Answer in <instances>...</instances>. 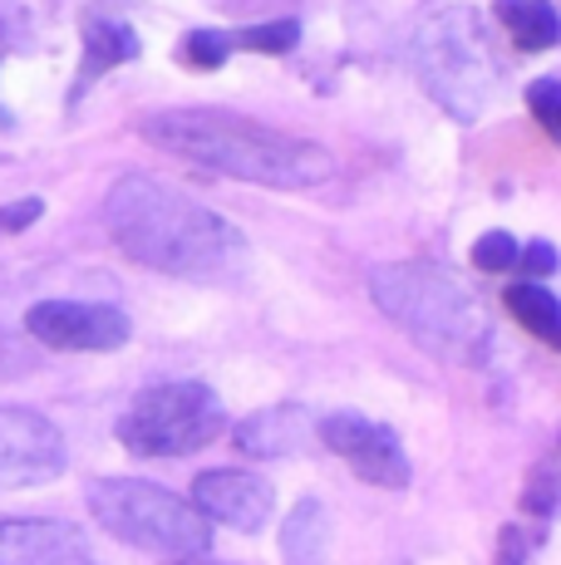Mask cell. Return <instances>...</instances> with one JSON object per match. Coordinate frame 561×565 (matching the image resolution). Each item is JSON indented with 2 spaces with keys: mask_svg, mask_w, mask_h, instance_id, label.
<instances>
[{
  "mask_svg": "<svg viewBox=\"0 0 561 565\" xmlns=\"http://www.w3.org/2000/svg\"><path fill=\"white\" fill-rule=\"evenodd\" d=\"M370 290L399 330H409L419 344H428L444 360L478 364L488 354V344H493L488 315L473 300V290L458 276H448V270L424 266V260H414V266H384V270H374Z\"/></svg>",
  "mask_w": 561,
  "mask_h": 565,
  "instance_id": "obj_3",
  "label": "cell"
},
{
  "mask_svg": "<svg viewBox=\"0 0 561 565\" xmlns=\"http://www.w3.org/2000/svg\"><path fill=\"white\" fill-rule=\"evenodd\" d=\"M310 413L300 404H280V408H262L236 428V448L252 452V458H290V452L310 448Z\"/></svg>",
  "mask_w": 561,
  "mask_h": 565,
  "instance_id": "obj_11",
  "label": "cell"
},
{
  "mask_svg": "<svg viewBox=\"0 0 561 565\" xmlns=\"http://www.w3.org/2000/svg\"><path fill=\"white\" fill-rule=\"evenodd\" d=\"M25 330L50 350H118L128 340V315L89 300H40L25 315Z\"/></svg>",
  "mask_w": 561,
  "mask_h": 565,
  "instance_id": "obj_8",
  "label": "cell"
},
{
  "mask_svg": "<svg viewBox=\"0 0 561 565\" xmlns=\"http://www.w3.org/2000/svg\"><path fill=\"white\" fill-rule=\"evenodd\" d=\"M192 507H198L208 521H222L232 531H262L272 521V507H276V492L266 477L256 472H202L192 482Z\"/></svg>",
  "mask_w": 561,
  "mask_h": 565,
  "instance_id": "obj_9",
  "label": "cell"
},
{
  "mask_svg": "<svg viewBox=\"0 0 561 565\" xmlns=\"http://www.w3.org/2000/svg\"><path fill=\"white\" fill-rule=\"evenodd\" d=\"M138 134L163 153L202 162L226 178L262 182V188H316L336 172V158L320 143L252 124L242 114H222V108H163L144 118Z\"/></svg>",
  "mask_w": 561,
  "mask_h": 565,
  "instance_id": "obj_2",
  "label": "cell"
},
{
  "mask_svg": "<svg viewBox=\"0 0 561 565\" xmlns=\"http://www.w3.org/2000/svg\"><path fill=\"white\" fill-rule=\"evenodd\" d=\"M0 565H89L74 521H0Z\"/></svg>",
  "mask_w": 561,
  "mask_h": 565,
  "instance_id": "obj_10",
  "label": "cell"
},
{
  "mask_svg": "<svg viewBox=\"0 0 561 565\" xmlns=\"http://www.w3.org/2000/svg\"><path fill=\"white\" fill-rule=\"evenodd\" d=\"M138 54V35L124 25V20H89L84 25V64H80V89L94 84L104 70L114 64H128ZM74 89V94H80Z\"/></svg>",
  "mask_w": 561,
  "mask_h": 565,
  "instance_id": "obj_12",
  "label": "cell"
},
{
  "mask_svg": "<svg viewBox=\"0 0 561 565\" xmlns=\"http://www.w3.org/2000/svg\"><path fill=\"white\" fill-rule=\"evenodd\" d=\"M502 300H507V310L527 324V330L542 334L547 344H557L561 350V300L552 296V290H542L537 280H517V286H507Z\"/></svg>",
  "mask_w": 561,
  "mask_h": 565,
  "instance_id": "obj_15",
  "label": "cell"
},
{
  "mask_svg": "<svg viewBox=\"0 0 561 565\" xmlns=\"http://www.w3.org/2000/svg\"><path fill=\"white\" fill-rule=\"evenodd\" d=\"M320 443L340 452L364 482L374 487H409V452L394 438V428L364 418V413H330L320 423Z\"/></svg>",
  "mask_w": 561,
  "mask_h": 565,
  "instance_id": "obj_7",
  "label": "cell"
},
{
  "mask_svg": "<svg viewBox=\"0 0 561 565\" xmlns=\"http://www.w3.org/2000/svg\"><path fill=\"white\" fill-rule=\"evenodd\" d=\"M498 20L522 50H552L561 40V20L547 0H498Z\"/></svg>",
  "mask_w": 561,
  "mask_h": 565,
  "instance_id": "obj_14",
  "label": "cell"
},
{
  "mask_svg": "<svg viewBox=\"0 0 561 565\" xmlns=\"http://www.w3.org/2000/svg\"><path fill=\"white\" fill-rule=\"evenodd\" d=\"M280 551H286V565H330V526L320 502H300L290 512L286 531H280Z\"/></svg>",
  "mask_w": 561,
  "mask_h": 565,
  "instance_id": "obj_13",
  "label": "cell"
},
{
  "mask_svg": "<svg viewBox=\"0 0 561 565\" xmlns=\"http://www.w3.org/2000/svg\"><path fill=\"white\" fill-rule=\"evenodd\" d=\"M64 472L60 428L35 408H0V487H40Z\"/></svg>",
  "mask_w": 561,
  "mask_h": 565,
  "instance_id": "obj_6",
  "label": "cell"
},
{
  "mask_svg": "<svg viewBox=\"0 0 561 565\" xmlns=\"http://www.w3.org/2000/svg\"><path fill=\"white\" fill-rule=\"evenodd\" d=\"M300 25L296 20H272V25H252V30H236L232 45L242 50H262V54H280V50H296Z\"/></svg>",
  "mask_w": 561,
  "mask_h": 565,
  "instance_id": "obj_16",
  "label": "cell"
},
{
  "mask_svg": "<svg viewBox=\"0 0 561 565\" xmlns=\"http://www.w3.org/2000/svg\"><path fill=\"white\" fill-rule=\"evenodd\" d=\"M527 108H532L537 124H542L547 134L561 143V84L557 79H537L532 89H527Z\"/></svg>",
  "mask_w": 561,
  "mask_h": 565,
  "instance_id": "obj_17",
  "label": "cell"
},
{
  "mask_svg": "<svg viewBox=\"0 0 561 565\" xmlns=\"http://www.w3.org/2000/svg\"><path fill=\"white\" fill-rule=\"evenodd\" d=\"M114 242L134 260L182 280H222L242 266L246 246L232 222H222L212 206L182 198L178 188L144 172H128L109 188L104 202Z\"/></svg>",
  "mask_w": 561,
  "mask_h": 565,
  "instance_id": "obj_1",
  "label": "cell"
},
{
  "mask_svg": "<svg viewBox=\"0 0 561 565\" xmlns=\"http://www.w3.org/2000/svg\"><path fill=\"white\" fill-rule=\"evenodd\" d=\"M182 565H218V561H208V556H192V561H182Z\"/></svg>",
  "mask_w": 561,
  "mask_h": 565,
  "instance_id": "obj_22",
  "label": "cell"
},
{
  "mask_svg": "<svg viewBox=\"0 0 561 565\" xmlns=\"http://www.w3.org/2000/svg\"><path fill=\"white\" fill-rule=\"evenodd\" d=\"M89 512L109 536L128 541L138 551H158V556H202L212 546V521L178 492L138 477H104L89 487Z\"/></svg>",
  "mask_w": 561,
  "mask_h": 565,
  "instance_id": "obj_4",
  "label": "cell"
},
{
  "mask_svg": "<svg viewBox=\"0 0 561 565\" xmlns=\"http://www.w3.org/2000/svg\"><path fill=\"white\" fill-rule=\"evenodd\" d=\"M182 54H188L192 64H202V70H218L226 54H232V35H222V30H192Z\"/></svg>",
  "mask_w": 561,
  "mask_h": 565,
  "instance_id": "obj_19",
  "label": "cell"
},
{
  "mask_svg": "<svg viewBox=\"0 0 561 565\" xmlns=\"http://www.w3.org/2000/svg\"><path fill=\"white\" fill-rule=\"evenodd\" d=\"M517 252H522V246H517L507 232H488V236H478V246H473V266L507 270V266H517Z\"/></svg>",
  "mask_w": 561,
  "mask_h": 565,
  "instance_id": "obj_18",
  "label": "cell"
},
{
  "mask_svg": "<svg viewBox=\"0 0 561 565\" xmlns=\"http://www.w3.org/2000/svg\"><path fill=\"white\" fill-rule=\"evenodd\" d=\"M40 212H45V202H40V198H25V202L6 206V212H0V232H20V226L40 222Z\"/></svg>",
  "mask_w": 561,
  "mask_h": 565,
  "instance_id": "obj_21",
  "label": "cell"
},
{
  "mask_svg": "<svg viewBox=\"0 0 561 565\" xmlns=\"http://www.w3.org/2000/svg\"><path fill=\"white\" fill-rule=\"evenodd\" d=\"M226 413L208 384H158L118 418V438L138 458H188L222 433Z\"/></svg>",
  "mask_w": 561,
  "mask_h": 565,
  "instance_id": "obj_5",
  "label": "cell"
},
{
  "mask_svg": "<svg viewBox=\"0 0 561 565\" xmlns=\"http://www.w3.org/2000/svg\"><path fill=\"white\" fill-rule=\"evenodd\" d=\"M517 266L527 270V280H542L557 270V252L547 242H527V252H517Z\"/></svg>",
  "mask_w": 561,
  "mask_h": 565,
  "instance_id": "obj_20",
  "label": "cell"
}]
</instances>
